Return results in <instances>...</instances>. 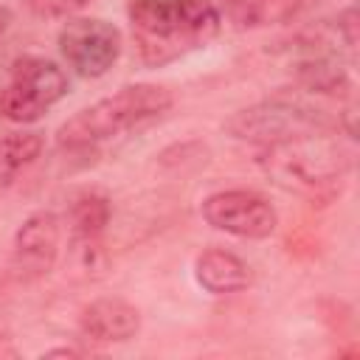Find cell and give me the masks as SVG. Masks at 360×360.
<instances>
[{"label": "cell", "instance_id": "cell-3", "mask_svg": "<svg viewBox=\"0 0 360 360\" xmlns=\"http://www.w3.org/2000/svg\"><path fill=\"white\" fill-rule=\"evenodd\" d=\"M172 107V93L160 84H127L107 98L79 110L59 127V143L68 149H87L93 143L118 138L149 121H158Z\"/></svg>", "mask_w": 360, "mask_h": 360}, {"label": "cell", "instance_id": "cell-1", "mask_svg": "<svg viewBox=\"0 0 360 360\" xmlns=\"http://www.w3.org/2000/svg\"><path fill=\"white\" fill-rule=\"evenodd\" d=\"M129 25L141 59L160 68L211 42L222 14L211 0H132Z\"/></svg>", "mask_w": 360, "mask_h": 360}, {"label": "cell", "instance_id": "cell-8", "mask_svg": "<svg viewBox=\"0 0 360 360\" xmlns=\"http://www.w3.org/2000/svg\"><path fill=\"white\" fill-rule=\"evenodd\" d=\"M59 256V219L51 211L31 214L14 233L11 270L22 281H34L51 273Z\"/></svg>", "mask_w": 360, "mask_h": 360}, {"label": "cell", "instance_id": "cell-12", "mask_svg": "<svg viewBox=\"0 0 360 360\" xmlns=\"http://www.w3.org/2000/svg\"><path fill=\"white\" fill-rule=\"evenodd\" d=\"M68 222L73 239H101L110 222V200L101 191H82L70 200Z\"/></svg>", "mask_w": 360, "mask_h": 360}, {"label": "cell", "instance_id": "cell-6", "mask_svg": "<svg viewBox=\"0 0 360 360\" xmlns=\"http://www.w3.org/2000/svg\"><path fill=\"white\" fill-rule=\"evenodd\" d=\"M59 51L79 76L98 79L121 56V31L101 17H76L59 31Z\"/></svg>", "mask_w": 360, "mask_h": 360}, {"label": "cell", "instance_id": "cell-16", "mask_svg": "<svg viewBox=\"0 0 360 360\" xmlns=\"http://www.w3.org/2000/svg\"><path fill=\"white\" fill-rule=\"evenodd\" d=\"M8 22H11V11H8L6 6H0V37L6 34V28H8Z\"/></svg>", "mask_w": 360, "mask_h": 360}, {"label": "cell", "instance_id": "cell-5", "mask_svg": "<svg viewBox=\"0 0 360 360\" xmlns=\"http://www.w3.org/2000/svg\"><path fill=\"white\" fill-rule=\"evenodd\" d=\"M68 93L65 70L45 56H22L11 68V79L0 93V115L14 124L39 121Z\"/></svg>", "mask_w": 360, "mask_h": 360}, {"label": "cell", "instance_id": "cell-4", "mask_svg": "<svg viewBox=\"0 0 360 360\" xmlns=\"http://www.w3.org/2000/svg\"><path fill=\"white\" fill-rule=\"evenodd\" d=\"M225 129L236 141H248L256 146H270L287 138H298L307 132L340 129V121L329 118L323 110L309 107L295 98H267L253 107L239 110L228 118Z\"/></svg>", "mask_w": 360, "mask_h": 360}, {"label": "cell", "instance_id": "cell-13", "mask_svg": "<svg viewBox=\"0 0 360 360\" xmlns=\"http://www.w3.org/2000/svg\"><path fill=\"white\" fill-rule=\"evenodd\" d=\"M42 152L39 132H8L0 138V186H8Z\"/></svg>", "mask_w": 360, "mask_h": 360}, {"label": "cell", "instance_id": "cell-15", "mask_svg": "<svg viewBox=\"0 0 360 360\" xmlns=\"http://www.w3.org/2000/svg\"><path fill=\"white\" fill-rule=\"evenodd\" d=\"M73 354H82V352H79V349H70V346H68V349L62 346V349H51V352H45V357H73Z\"/></svg>", "mask_w": 360, "mask_h": 360}, {"label": "cell", "instance_id": "cell-14", "mask_svg": "<svg viewBox=\"0 0 360 360\" xmlns=\"http://www.w3.org/2000/svg\"><path fill=\"white\" fill-rule=\"evenodd\" d=\"M90 0H31L34 11L42 17H68L79 8H84Z\"/></svg>", "mask_w": 360, "mask_h": 360}, {"label": "cell", "instance_id": "cell-2", "mask_svg": "<svg viewBox=\"0 0 360 360\" xmlns=\"http://www.w3.org/2000/svg\"><path fill=\"white\" fill-rule=\"evenodd\" d=\"M338 129L307 132L270 146H259L256 163L281 188L295 194H321L346 177L352 149L335 135Z\"/></svg>", "mask_w": 360, "mask_h": 360}, {"label": "cell", "instance_id": "cell-10", "mask_svg": "<svg viewBox=\"0 0 360 360\" xmlns=\"http://www.w3.org/2000/svg\"><path fill=\"white\" fill-rule=\"evenodd\" d=\"M194 278L211 295H231L250 284V267L225 248H205L194 259Z\"/></svg>", "mask_w": 360, "mask_h": 360}, {"label": "cell", "instance_id": "cell-9", "mask_svg": "<svg viewBox=\"0 0 360 360\" xmlns=\"http://www.w3.org/2000/svg\"><path fill=\"white\" fill-rule=\"evenodd\" d=\"M82 335L98 343H124L129 338L138 335L141 329V312L135 304L118 298V295H107V298H96L82 309L79 318Z\"/></svg>", "mask_w": 360, "mask_h": 360}, {"label": "cell", "instance_id": "cell-11", "mask_svg": "<svg viewBox=\"0 0 360 360\" xmlns=\"http://www.w3.org/2000/svg\"><path fill=\"white\" fill-rule=\"evenodd\" d=\"M301 6L304 0H231L228 17L239 28H264L292 20Z\"/></svg>", "mask_w": 360, "mask_h": 360}, {"label": "cell", "instance_id": "cell-7", "mask_svg": "<svg viewBox=\"0 0 360 360\" xmlns=\"http://www.w3.org/2000/svg\"><path fill=\"white\" fill-rule=\"evenodd\" d=\"M202 219L211 228L239 239H267L278 225V214L270 200L250 188H225L208 194L202 200Z\"/></svg>", "mask_w": 360, "mask_h": 360}]
</instances>
